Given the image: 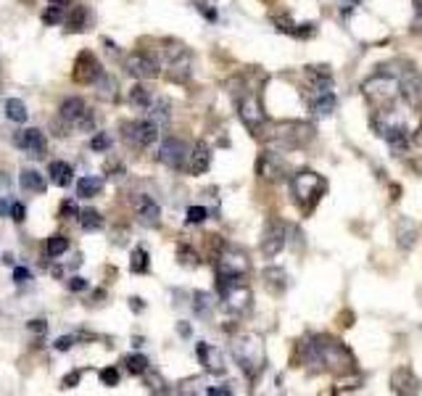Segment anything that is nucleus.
<instances>
[{
    "label": "nucleus",
    "instance_id": "f257e3e1",
    "mask_svg": "<svg viewBox=\"0 0 422 396\" xmlns=\"http://www.w3.org/2000/svg\"><path fill=\"white\" fill-rule=\"evenodd\" d=\"M233 354H235L240 370L251 380L261 373V367H264V346H261L259 336H253V333L240 336L235 341V346H233Z\"/></svg>",
    "mask_w": 422,
    "mask_h": 396
},
{
    "label": "nucleus",
    "instance_id": "f03ea898",
    "mask_svg": "<svg viewBox=\"0 0 422 396\" xmlns=\"http://www.w3.org/2000/svg\"><path fill=\"white\" fill-rule=\"evenodd\" d=\"M362 93H364L367 104L375 106V108H390L401 93V85L390 74H375L370 80H364Z\"/></svg>",
    "mask_w": 422,
    "mask_h": 396
},
{
    "label": "nucleus",
    "instance_id": "7ed1b4c3",
    "mask_svg": "<svg viewBox=\"0 0 422 396\" xmlns=\"http://www.w3.org/2000/svg\"><path fill=\"white\" fill-rule=\"evenodd\" d=\"M293 196H296V204L304 209V211H312V209L317 207V201L322 198V193H325V183H322V177L317 172H312V170H304V172H298L293 177Z\"/></svg>",
    "mask_w": 422,
    "mask_h": 396
},
{
    "label": "nucleus",
    "instance_id": "20e7f679",
    "mask_svg": "<svg viewBox=\"0 0 422 396\" xmlns=\"http://www.w3.org/2000/svg\"><path fill=\"white\" fill-rule=\"evenodd\" d=\"M372 127L377 130L380 138H386L393 145H399V143L406 140V121L393 111V106L390 108H377V114L372 119Z\"/></svg>",
    "mask_w": 422,
    "mask_h": 396
},
{
    "label": "nucleus",
    "instance_id": "39448f33",
    "mask_svg": "<svg viewBox=\"0 0 422 396\" xmlns=\"http://www.w3.org/2000/svg\"><path fill=\"white\" fill-rule=\"evenodd\" d=\"M121 132L124 140L135 148H151L153 143L159 140V124L153 119H137V121H127L121 124Z\"/></svg>",
    "mask_w": 422,
    "mask_h": 396
},
{
    "label": "nucleus",
    "instance_id": "423d86ee",
    "mask_svg": "<svg viewBox=\"0 0 422 396\" xmlns=\"http://www.w3.org/2000/svg\"><path fill=\"white\" fill-rule=\"evenodd\" d=\"M58 114H61V119L69 121L74 130H93V111H90V106L84 104L82 98H67L61 108H58Z\"/></svg>",
    "mask_w": 422,
    "mask_h": 396
},
{
    "label": "nucleus",
    "instance_id": "0eeeda50",
    "mask_svg": "<svg viewBox=\"0 0 422 396\" xmlns=\"http://www.w3.org/2000/svg\"><path fill=\"white\" fill-rule=\"evenodd\" d=\"M124 67L127 71L135 77V80H153V77H159V61H156V56L145 51H135L127 56V61H124Z\"/></svg>",
    "mask_w": 422,
    "mask_h": 396
},
{
    "label": "nucleus",
    "instance_id": "6e6552de",
    "mask_svg": "<svg viewBox=\"0 0 422 396\" xmlns=\"http://www.w3.org/2000/svg\"><path fill=\"white\" fill-rule=\"evenodd\" d=\"M14 143L27 156H32V159H43V156L48 154V140H45V135L40 130H34V127L19 130L16 135H14Z\"/></svg>",
    "mask_w": 422,
    "mask_h": 396
},
{
    "label": "nucleus",
    "instance_id": "1a4fd4ad",
    "mask_svg": "<svg viewBox=\"0 0 422 396\" xmlns=\"http://www.w3.org/2000/svg\"><path fill=\"white\" fill-rule=\"evenodd\" d=\"M187 156H190V151H187L185 140H180V138L164 140L161 148H159V161H161L164 167H169V170H183Z\"/></svg>",
    "mask_w": 422,
    "mask_h": 396
},
{
    "label": "nucleus",
    "instance_id": "9d476101",
    "mask_svg": "<svg viewBox=\"0 0 422 396\" xmlns=\"http://www.w3.org/2000/svg\"><path fill=\"white\" fill-rule=\"evenodd\" d=\"M101 74H103L101 64H98V58H95L93 53L82 51L80 56H77V61H74V71H71L74 82H80V85H93V82H98Z\"/></svg>",
    "mask_w": 422,
    "mask_h": 396
},
{
    "label": "nucleus",
    "instance_id": "9b49d317",
    "mask_svg": "<svg viewBox=\"0 0 422 396\" xmlns=\"http://www.w3.org/2000/svg\"><path fill=\"white\" fill-rule=\"evenodd\" d=\"M190 69H193V56L187 48L177 45L169 51V80L172 82H187L190 80Z\"/></svg>",
    "mask_w": 422,
    "mask_h": 396
},
{
    "label": "nucleus",
    "instance_id": "f8f14e48",
    "mask_svg": "<svg viewBox=\"0 0 422 396\" xmlns=\"http://www.w3.org/2000/svg\"><path fill=\"white\" fill-rule=\"evenodd\" d=\"M237 114H240L243 124H246L248 130H253V132H259V130L264 127V111H261V104H259V98H256L253 93H248V95L240 98Z\"/></svg>",
    "mask_w": 422,
    "mask_h": 396
},
{
    "label": "nucleus",
    "instance_id": "ddd939ff",
    "mask_svg": "<svg viewBox=\"0 0 422 396\" xmlns=\"http://www.w3.org/2000/svg\"><path fill=\"white\" fill-rule=\"evenodd\" d=\"M283 246H285V224L272 220V222H267L264 235H261V254L267 259L277 257L283 251Z\"/></svg>",
    "mask_w": 422,
    "mask_h": 396
},
{
    "label": "nucleus",
    "instance_id": "4468645a",
    "mask_svg": "<svg viewBox=\"0 0 422 396\" xmlns=\"http://www.w3.org/2000/svg\"><path fill=\"white\" fill-rule=\"evenodd\" d=\"M217 272L243 277L248 272V259H246V254H240V251H224L220 257V261H217Z\"/></svg>",
    "mask_w": 422,
    "mask_h": 396
},
{
    "label": "nucleus",
    "instance_id": "2eb2a0df",
    "mask_svg": "<svg viewBox=\"0 0 422 396\" xmlns=\"http://www.w3.org/2000/svg\"><path fill=\"white\" fill-rule=\"evenodd\" d=\"M399 85H401V95L406 98V104L409 106L422 104V77L412 69V67L401 74V82H399Z\"/></svg>",
    "mask_w": 422,
    "mask_h": 396
},
{
    "label": "nucleus",
    "instance_id": "dca6fc26",
    "mask_svg": "<svg viewBox=\"0 0 422 396\" xmlns=\"http://www.w3.org/2000/svg\"><path fill=\"white\" fill-rule=\"evenodd\" d=\"M135 209H137V220L145 224V227H159V222H161V209H159V204L153 198L140 196L135 201Z\"/></svg>",
    "mask_w": 422,
    "mask_h": 396
},
{
    "label": "nucleus",
    "instance_id": "f3484780",
    "mask_svg": "<svg viewBox=\"0 0 422 396\" xmlns=\"http://www.w3.org/2000/svg\"><path fill=\"white\" fill-rule=\"evenodd\" d=\"M196 351H198V360H201V364L209 370V373H217V375L224 373V360H222V351L217 346L198 344L196 346Z\"/></svg>",
    "mask_w": 422,
    "mask_h": 396
},
{
    "label": "nucleus",
    "instance_id": "a211bd4d",
    "mask_svg": "<svg viewBox=\"0 0 422 396\" xmlns=\"http://www.w3.org/2000/svg\"><path fill=\"white\" fill-rule=\"evenodd\" d=\"M390 386H393L396 394H417V391H420V380L414 378V373L406 370V367H399V370L393 373Z\"/></svg>",
    "mask_w": 422,
    "mask_h": 396
},
{
    "label": "nucleus",
    "instance_id": "6ab92c4d",
    "mask_svg": "<svg viewBox=\"0 0 422 396\" xmlns=\"http://www.w3.org/2000/svg\"><path fill=\"white\" fill-rule=\"evenodd\" d=\"M209 164H211V151H209V145H206V143H196L193 151H190V156H187V170L193 174H203L209 170Z\"/></svg>",
    "mask_w": 422,
    "mask_h": 396
},
{
    "label": "nucleus",
    "instance_id": "aec40b11",
    "mask_svg": "<svg viewBox=\"0 0 422 396\" xmlns=\"http://www.w3.org/2000/svg\"><path fill=\"white\" fill-rule=\"evenodd\" d=\"M309 108H312L317 117H330V114L336 111V95H333V90H327V93H314L312 101H309Z\"/></svg>",
    "mask_w": 422,
    "mask_h": 396
},
{
    "label": "nucleus",
    "instance_id": "412c9836",
    "mask_svg": "<svg viewBox=\"0 0 422 396\" xmlns=\"http://www.w3.org/2000/svg\"><path fill=\"white\" fill-rule=\"evenodd\" d=\"M48 174H51L53 185L67 188V185H71V174H74V170H71V164H67V161H51Z\"/></svg>",
    "mask_w": 422,
    "mask_h": 396
},
{
    "label": "nucleus",
    "instance_id": "4be33fe9",
    "mask_svg": "<svg viewBox=\"0 0 422 396\" xmlns=\"http://www.w3.org/2000/svg\"><path fill=\"white\" fill-rule=\"evenodd\" d=\"M19 183H21V188L30 190V193H45V180H43V174L34 172V170H21Z\"/></svg>",
    "mask_w": 422,
    "mask_h": 396
},
{
    "label": "nucleus",
    "instance_id": "5701e85b",
    "mask_svg": "<svg viewBox=\"0 0 422 396\" xmlns=\"http://www.w3.org/2000/svg\"><path fill=\"white\" fill-rule=\"evenodd\" d=\"M69 32H84L87 30V8L84 5H74L71 14L67 16Z\"/></svg>",
    "mask_w": 422,
    "mask_h": 396
},
{
    "label": "nucleus",
    "instance_id": "b1692460",
    "mask_svg": "<svg viewBox=\"0 0 422 396\" xmlns=\"http://www.w3.org/2000/svg\"><path fill=\"white\" fill-rule=\"evenodd\" d=\"M130 104L137 106V108H143V111H148L153 104L151 90H148L145 85H135L132 90H130Z\"/></svg>",
    "mask_w": 422,
    "mask_h": 396
},
{
    "label": "nucleus",
    "instance_id": "393cba45",
    "mask_svg": "<svg viewBox=\"0 0 422 396\" xmlns=\"http://www.w3.org/2000/svg\"><path fill=\"white\" fill-rule=\"evenodd\" d=\"M101 190H103L101 177H82V180L77 183V193H80L82 198H95Z\"/></svg>",
    "mask_w": 422,
    "mask_h": 396
},
{
    "label": "nucleus",
    "instance_id": "a878e982",
    "mask_svg": "<svg viewBox=\"0 0 422 396\" xmlns=\"http://www.w3.org/2000/svg\"><path fill=\"white\" fill-rule=\"evenodd\" d=\"M211 310H214V299L209 296V293H193V312L198 314V317H209L211 314Z\"/></svg>",
    "mask_w": 422,
    "mask_h": 396
},
{
    "label": "nucleus",
    "instance_id": "bb28decb",
    "mask_svg": "<svg viewBox=\"0 0 422 396\" xmlns=\"http://www.w3.org/2000/svg\"><path fill=\"white\" fill-rule=\"evenodd\" d=\"M414 243H417V230H414V224L409 222V220H401V222H399V246H401V248H412V246H414Z\"/></svg>",
    "mask_w": 422,
    "mask_h": 396
},
{
    "label": "nucleus",
    "instance_id": "cd10ccee",
    "mask_svg": "<svg viewBox=\"0 0 422 396\" xmlns=\"http://www.w3.org/2000/svg\"><path fill=\"white\" fill-rule=\"evenodd\" d=\"M5 117L11 121H16V124L27 121V106L21 104L19 98H8V101H5Z\"/></svg>",
    "mask_w": 422,
    "mask_h": 396
},
{
    "label": "nucleus",
    "instance_id": "c85d7f7f",
    "mask_svg": "<svg viewBox=\"0 0 422 396\" xmlns=\"http://www.w3.org/2000/svg\"><path fill=\"white\" fill-rule=\"evenodd\" d=\"M124 364H127V373H132V375H145L148 373V357H143V354H130V357H124Z\"/></svg>",
    "mask_w": 422,
    "mask_h": 396
},
{
    "label": "nucleus",
    "instance_id": "c756f323",
    "mask_svg": "<svg viewBox=\"0 0 422 396\" xmlns=\"http://www.w3.org/2000/svg\"><path fill=\"white\" fill-rule=\"evenodd\" d=\"M130 270H132V272H137V275L148 272V251H145L143 246H137L135 251H132V259H130Z\"/></svg>",
    "mask_w": 422,
    "mask_h": 396
},
{
    "label": "nucleus",
    "instance_id": "7c9ffc66",
    "mask_svg": "<svg viewBox=\"0 0 422 396\" xmlns=\"http://www.w3.org/2000/svg\"><path fill=\"white\" fill-rule=\"evenodd\" d=\"M98 95H101L103 101H114L117 98V82H114V77H108V74L98 77Z\"/></svg>",
    "mask_w": 422,
    "mask_h": 396
},
{
    "label": "nucleus",
    "instance_id": "2f4dec72",
    "mask_svg": "<svg viewBox=\"0 0 422 396\" xmlns=\"http://www.w3.org/2000/svg\"><path fill=\"white\" fill-rule=\"evenodd\" d=\"M80 224H82L84 230H101L103 217L95 209H84V211H80Z\"/></svg>",
    "mask_w": 422,
    "mask_h": 396
},
{
    "label": "nucleus",
    "instance_id": "473e14b6",
    "mask_svg": "<svg viewBox=\"0 0 422 396\" xmlns=\"http://www.w3.org/2000/svg\"><path fill=\"white\" fill-rule=\"evenodd\" d=\"M45 251H48V257H64V251H69V241L64 235H51L45 243Z\"/></svg>",
    "mask_w": 422,
    "mask_h": 396
},
{
    "label": "nucleus",
    "instance_id": "72a5a7b5",
    "mask_svg": "<svg viewBox=\"0 0 422 396\" xmlns=\"http://www.w3.org/2000/svg\"><path fill=\"white\" fill-rule=\"evenodd\" d=\"M148 114H151V119L161 127V124H167L169 121V104L167 101H156V104H151Z\"/></svg>",
    "mask_w": 422,
    "mask_h": 396
},
{
    "label": "nucleus",
    "instance_id": "f704fd0d",
    "mask_svg": "<svg viewBox=\"0 0 422 396\" xmlns=\"http://www.w3.org/2000/svg\"><path fill=\"white\" fill-rule=\"evenodd\" d=\"M264 277L270 280V286L274 288V291H277V288H280V291L285 288V272H283V270H277V267H270V270H264Z\"/></svg>",
    "mask_w": 422,
    "mask_h": 396
},
{
    "label": "nucleus",
    "instance_id": "c9c22d12",
    "mask_svg": "<svg viewBox=\"0 0 422 396\" xmlns=\"http://www.w3.org/2000/svg\"><path fill=\"white\" fill-rule=\"evenodd\" d=\"M43 21H45V24H51V27L61 24V21H64V5H53L51 3V8H48V11H43Z\"/></svg>",
    "mask_w": 422,
    "mask_h": 396
},
{
    "label": "nucleus",
    "instance_id": "e433bc0d",
    "mask_svg": "<svg viewBox=\"0 0 422 396\" xmlns=\"http://www.w3.org/2000/svg\"><path fill=\"white\" fill-rule=\"evenodd\" d=\"M145 386H148V391H153V394H167L169 388H167V383H164V378L159 375V373H148L145 375Z\"/></svg>",
    "mask_w": 422,
    "mask_h": 396
},
{
    "label": "nucleus",
    "instance_id": "4c0bfd02",
    "mask_svg": "<svg viewBox=\"0 0 422 396\" xmlns=\"http://www.w3.org/2000/svg\"><path fill=\"white\" fill-rule=\"evenodd\" d=\"M177 257H180V264H183V267H198V254H196L193 248H187V246H180Z\"/></svg>",
    "mask_w": 422,
    "mask_h": 396
},
{
    "label": "nucleus",
    "instance_id": "58836bf2",
    "mask_svg": "<svg viewBox=\"0 0 422 396\" xmlns=\"http://www.w3.org/2000/svg\"><path fill=\"white\" fill-rule=\"evenodd\" d=\"M206 217H209V211L203 207L187 209V224H201V222H206Z\"/></svg>",
    "mask_w": 422,
    "mask_h": 396
},
{
    "label": "nucleus",
    "instance_id": "ea45409f",
    "mask_svg": "<svg viewBox=\"0 0 422 396\" xmlns=\"http://www.w3.org/2000/svg\"><path fill=\"white\" fill-rule=\"evenodd\" d=\"M90 148H93V151H108V148H111V138H108L106 132H98L95 138L90 140Z\"/></svg>",
    "mask_w": 422,
    "mask_h": 396
},
{
    "label": "nucleus",
    "instance_id": "a19ab883",
    "mask_svg": "<svg viewBox=\"0 0 422 396\" xmlns=\"http://www.w3.org/2000/svg\"><path fill=\"white\" fill-rule=\"evenodd\" d=\"M101 380H103V386H119V370L117 367H106V370H101Z\"/></svg>",
    "mask_w": 422,
    "mask_h": 396
},
{
    "label": "nucleus",
    "instance_id": "79ce46f5",
    "mask_svg": "<svg viewBox=\"0 0 422 396\" xmlns=\"http://www.w3.org/2000/svg\"><path fill=\"white\" fill-rule=\"evenodd\" d=\"M61 217H67V220H71V217H80V209H77V204H74V201H64V204H61Z\"/></svg>",
    "mask_w": 422,
    "mask_h": 396
},
{
    "label": "nucleus",
    "instance_id": "37998d69",
    "mask_svg": "<svg viewBox=\"0 0 422 396\" xmlns=\"http://www.w3.org/2000/svg\"><path fill=\"white\" fill-rule=\"evenodd\" d=\"M69 291H74V293L87 291V280H84V277H71V280H69Z\"/></svg>",
    "mask_w": 422,
    "mask_h": 396
},
{
    "label": "nucleus",
    "instance_id": "c03bdc74",
    "mask_svg": "<svg viewBox=\"0 0 422 396\" xmlns=\"http://www.w3.org/2000/svg\"><path fill=\"white\" fill-rule=\"evenodd\" d=\"M24 214H27L24 204H14V207H11V220H14V222H24Z\"/></svg>",
    "mask_w": 422,
    "mask_h": 396
},
{
    "label": "nucleus",
    "instance_id": "a18cd8bd",
    "mask_svg": "<svg viewBox=\"0 0 422 396\" xmlns=\"http://www.w3.org/2000/svg\"><path fill=\"white\" fill-rule=\"evenodd\" d=\"M30 270H27V267H16V270H14V280H16L19 286H21V283H30Z\"/></svg>",
    "mask_w": 422,
    "mask_h": 396
},
{
    "label": "nucleus",
    "instance_id": "49530a36",
    "mask_svg": "<svg viewBox=\"0 0 422 396\" xmlns=\"http://www.w3.org/2000/svg\"><path fill=\"white\" fill-rule=\"evenodd\" d=\"M71 346H74V336H61V338L56 341V349H58V351H69Z\"/></svg>",
    "mask_w": 422,
    "mask_h": 396
},
{
    "label": "nucleus",
    "instance_id": "de8ad7c7",
    "mask_svg": "<svg viewBox=\"0 0 422 396\" xmlns=\"http://www.w3.org/2000/svg\"><path fill=\"white\" fill-rule=\"evenodd\" d=\"M80 378H82V373H80V370H74V373H69L67 378H64V388H74V386L80 383Z\"/></svg>",
    "mask_w": 422,
    "mask_h": 396
},
{
    "label": "nucleus",
    "instance_id": "09e8293b",
    "mask_svg": "<svg viewBox=\"0 0 422 396\" xmlns=\"http://www.w3.org/2000/svg\"><path fill=\"white\" fill-rule=\"evenodd\" d=\"M30 330H32V333H45V330H48V325H45V320H30Z\"/></svg>",
    "mask_w": 422,
    "mask_h": 396
},
{
    "label": "nucleus",
    "instance_id": "8fccbe9b",
    "mask_svg": "<svg viewBox=\"0 0 422 396\" xmlns=\"http://www.w3.org/2000/svg\"><path fill=\"white\" fill-rule=\"evenodd\" d=\"M414 3V11H417V27H422V0H412Z\"/></svg>",
    "mask_w": 422,
    "mask_h": 396
},
{
    "label": "nucleus",
    "instance_id": "3c124183",
    "mask_svg": "<svg viewBox=\"0 0 422 396\" xmlns=\"http://www.w3.org/2000/svg\"><path fill=\"white\" fill-rule=\"evenodd\" d=\"M130 307H132L135 312H143V301H140V299L135 296V299H130Z\"/></svg>",
    "mask_w": 422,
    "mask_h": 396
},
{
    "label": "nucleus",
    "instance_id": "603ef678",
    "mask_svg": "<svg viewBox=\"0 0 422 396\" xmlns=\"http://www.w3.org/2000/svg\"><path fill=\"white\" fill-rule=\"evenodd\" d=\"M53 5H69V3H71V0H51Z\"/></svg>",
    "mask_w": 422,
    "mask_h": 396
},
{
    "label": "nucleus",
    "instance_id": "864d4df0",
    "mask_svg": "<svg viewBox=\"0 0 422 396\" xmlns=\"http://www.w3.org/2000/svg\"><path fill=\"white\" fill-rule=\"evenodd\" d=\"M414 140H417V143H422V127H420V132H417V138H414Z\"/></svg>",
    "mask_w": 422,
    "mask_h": 396
}]
</instances>
